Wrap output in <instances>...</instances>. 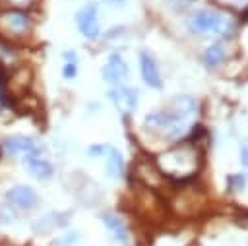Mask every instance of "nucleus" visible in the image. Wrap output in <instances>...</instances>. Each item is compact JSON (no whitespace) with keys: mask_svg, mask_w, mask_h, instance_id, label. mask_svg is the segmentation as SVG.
I'll return each instance as SVG.
<instances>
[{"mask_svg":"<svg viewBox=\"0 0 248 246\" xmlns=\"http://www.w3.org/2000/svg\"><path fill=\"white\" fill-rule=\"evenodd\" d=\"M240 163L248 172V145H242V149H240Z\"/></svg>","mask_w":248,"mask_h":246,"instance_id":"nucleus-19","label":"nucleus"},{"mask_svg":"<svg viewBox=\"0 0 248 246\" xmlns=\"http://www.w3.org/2000/svg\"><path fill=\"white\" fill-rule=\"evenodd\" d=\"M198 110V105L192 97L188 95H180V97H174L170 107L169 108H159V110H153L145 116V130L161 139H178L182 138L186 132H188V126H190V118L196 114Z\"/></svg>","mask_w":248,"mask_h":246,"instance_id":"nucleus-1","label":"nucleus"},{"mask_svg":"<svg viewBox=\"0 0 248 246\" xmlns=\"http://www.w3.org/2000/svg\"><path fill=\"white\" fill-rule=\"evenodd\" d=\"M103 223L107 227V231L110 232V236L118 242H124L128 238V227L122 221V217L114 215V213H103Z\"/></svg>","mask_w":248,"mask_h":246,"instance_id":"nucleus-14","label":"nucleus"},{"mask_svg":"<svg viewBox=\"0 0 248 246\" xmlns=\"http://www.w3.org/2000/svg\"><path fill=\"white\" fill-rule=\"evenodd\" d=\"M76 25H78V31L85 39L95 41L99 37V33H101L99 17H97V6L95 4H87L81 10H78V14H76Z\"/></svg>","mask_w":248,"mask_h":246,"instance_id":"nucleus-4","label":"nucleus"},{"mask_svg":"<svg viewBox=\"0 0 248 246\" xmlns=\"http://www.w3.org/2000/svg\"><path fill=\"white\" fill-rule=\"evenodd\" d=\"M0 105H2V101H0Z\"/></svg>","mask_w":248,"mask_h":246,"instance_id":"nucleus-22","label":"nucleus"},{"mask_svg":"<svg viewBox=\"0 0 248 246\" xmlns=\"http://www.w3.org/2000/svg\"><path fill=\"white\" fill-rule=\"evenodd\" d=\"M83 234L79 231H66L60 236H56L48 246H81Z\"/></svg>","mask_w":248,"mask_h":246,"instance_id":"nucleus-16","label":"nucleus"},{"mask_svg":"<svg viewBox=\"0 0 248 246\" xmlns=\"http://www.w3.org/2000/svg\"><path fill=\"white\" fill-rule=\"evenodd\" d=\"M103 2H107V4H110V6H120V4H124L126 0H103Z\"/></svg>","mask_w":248,"mask_h":246,"instance_id":"nucleus-20","label":"nucleus"},{"mask_svg":"<svg viewBox=\"0 0 248 246\" xmlns=\"http://www.w3.org/2000/svg\"><path fill=\"white\" fill-rule=\"evenodd\" d=\"M157 165L159 169L174 182H188L202 165L200 159V151L186 143V145H176L165 153H161L157 157Z\"/></svg>","mask_w":248,"mask_h":246,"instance_id":"nucleus-2","label":"nucleus"},{"mask_svg":"<svg viewBox=\"0 0 248 246\" xmlns=\"http://www.w3.org/2000/svg\"><path fill=\"white\" fill-rule=\"evenodd\" d=\"M107 97L124 114L132 112L138 107V99H140L138 91L134 87H126V85H114V87H110L108 93H107Z\"/></svg>","mask_w":248,"mask_h":246,"instance_id":"nucleus-7","label":"nucleus"},{"mask_svg":"<svg viewBox=\"0 0 248 246\" xmlns=\"http://www.w3.org/2000/svg\"><path fill=\"white\" fill-rule=\"evenodd\" d=\"M244 184H246V180H244L242 174H229L227 176V190L232 192V194L242 192L244 190Z\"/></svg>","mask_w":248,"mask_h":246,"instance_id":"nucleus-17","label":"nucleus"},{"mask_svg":"<svg viewBox=\"0 0 248 246\" xmlns=\"http://www.w3.org/2000/svg\"><path fill=\"white\" fill-rule=\"evenodd\" d=\"M225 58H227V50H225L223 43H213V45H209V46L203 50V62H205L207 66H211V68L223 64Z\"/></svg>","mask_w":248,"mask_h":246,"instance_id":"nucleus-15","label":"nucleus"},{"mask_svg":"<svg viewBox=\"0 0 248 246\" xmlns=\"http://www.w3.org/2000/svg\"><path fill=\"white\" fill-rule=\"evenodd\" d=\"M6 203L10 207H14V209L27 211V209H31V207H35L39 203V196L31 186L17 184V186H12L6 192Z\"/></svg>","mask_w":248,"mask_h":246,"instance_id":"nucleus-5","label":"nucleus"},{"mask_svg":"<svg viewBox=\"0 0 248 246\" xmlns=\"http://www.w3.org/2000/svg\"><path fill=\"white\" fill-rule=\"evenodd\" d=\"M2 151L8 155H41V145L29 136H10L2 141Z\"/></svg>","mask_w":248,"mask_h":246,"instance_id":"nucleus-6","label":"nucleus"},{"mask_svg":"<svg viewBox=\"0 0 248 246\" xmlns=\"http://www.w3.org/2000/svg\"><path fill=\"white\" fill-rule=\"evenodd\" d=\"M130 74V68L126 64V60L120 56V54H110L105 62V66L101 68V76L107 83H112V85H118L122 83Z\"/></svg>","mask_w":248,"mask_h":246,"instance_id":"nucleus-8","label":"nucleus"},{"mask_svg":"<svg viewBox=\"0 0 248 246\" xmlns=\"http://www.w3.org/2000/svg\"><path fill=\"white\" fill-rule=\"evenodd\" d=\"M68 221H70V215H68V213H45V215H41V217L33 223V231L39 232V234L52 232V231L62 229Z\"/></svg>","mask_w":248,"mask_h":246,"instance_id":"nucleus-11","label":"nucleus"},{"mask_svg":"<svg viewBox=\"0 0 248 246\" xmlns=\"http://www.w3.org/2000/svg\"><path fill=\"white\" fill-rule=\"evenodd\" d=\"M105 161H107V172L112 178H120L124 174V159L122 153L112 147V145H105V153H103Z\"/></svg>","mask_w":248,"mask_h":246,"instance_id":"nucleus-13","label":"nucleus"},{"mask_svg":"<svg viewBox=\"0 0 248 246\" xmlns=\"http://www.w3.org/2000/svg\"><path fill=\"white\" fill-rule=\"evenodd\" d=\"M2 25L12 33H25L29 27V15L21 10H8L0 15Z\"/></svg>","mask_w":248,"mask_h":246,"instance_id":"nucleus-12","label":"nucleus"},{"mask_svg":"<svg viewBox=\"0 0 248 246\" xmlns=\"http://www.w3.org/2000/svg\"><path fill=\"white\" fill-rule=\"evenodd\" d=\"M140 72H141V79L145 81V85H149L153 89H161L163 87L159 66H157L155 58L147 50H141L140 52Z\"/></svg>","mask_w":248,"mask_h":246,"instance_id":"nucleus-9","label":"nucleus"},{"mask_svg":"<svg viewBox=\"0 0 248 246\" xmlns=\"http://www.w3.org/2000/svg\"><path fill=\"white\" fill-rule=\"evenodd\" d=\"M23 169L29 176L37 178V180H46L54 174V167L43 159L41 155H25L23 157Z\"/></svg>","mask_w":248,"mask_h":246,"instance_id":"nucleus-10","label":"nucleus"},{"mask_svg":"<svg viewBox=\"0 0 248 246\" xmlns=\"http://www.w3.org/2000/svg\"><path fill=\"white\" fill-rule=\"evenodd\" d=\"M190 31L203 37H217V39H229L234 33V25L229 17L215 10H200L196 12L190 21Z\"/></svg>","mask_w":248,"mask_h":246,"instance_id":"nucleus-3","label":"nucleus"},{"mask_svg":"<svg viewBox=\"0 0 248 246\" xmlns=\"http://www.w3.org/2000/svg\"><path fill=\"white\" fill-rule=\"evenodd\" d=\"M76 74H78V64H76V62H64V66H62V76H64L66 79H74Z\"/></svg>","mask_w":248,"mask_h":246,"instance_id":"nucleus-18","label":"nucleus"},{"mask_svg":"<svg viewBox=\"0 0 248 246\" xmlns=\"http://www.w3.org/2000/svg\"><path fill=\"white\" fill-rule=\"evenodd\" d=\"M16 2H25V0H16Z\"/></svg>","mask_w":248,"mask_h":246,"instance_id":"nucleus-21","label":"nucleus"}]
</instances>
